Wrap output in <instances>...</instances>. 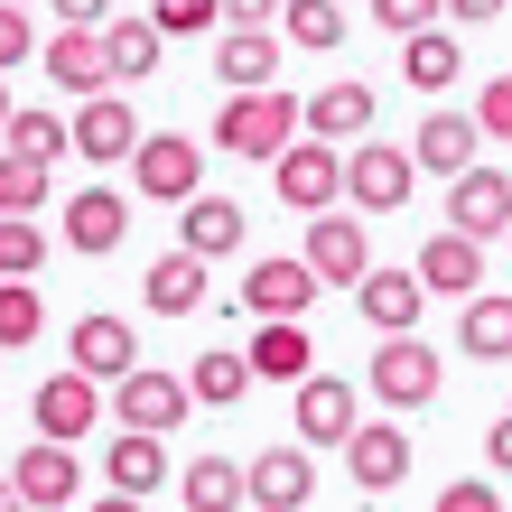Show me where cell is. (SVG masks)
I'll return each instance as SVG.
<instances>
[{
  "label": "cell",
  "instance_id": "6da1fadb",
  "mask_svg": "<svg viewBox=\"0 0 512 512\" xmlns=\"http://www.w3.org/2000/svg\"><path fill=\"white\" fill-rule=\"evenodd\" d=\"M298 140V94H280V84H252V94H233L215 112V149L224 159H280V149Z\"/></svg>",
  "mask_w": 512,
  "mask_h": 512
},
{
  "label": "cell",
  "instance_id": "7a4b0ae2",
  "mask_svg": "<svg viewBox=\"0 0 512 512\" xmlns=\"http://www.w3.org/2000/svg\"><path fill=\"white\" fill-rule=\"evenodd\" d=\"M438 382H447L438 345H419V336H382V345H373V401H382V410H401V419L429 410Z\"/></svg>",
  "mask_w": 512,
  "mask_h": 512
},
{
  "label": "cell",
  "instance_id": "3957f363",
  "mask_svg": "<svg viewBox=\"0 0 512 512\" xmlns=\"http://www.w3.org/2000/svg\"><path fill=\"white\" fill-rule=\"evenodd\" d=\"M131 187H140L149 205H187V196L205 187V149H196L187 131H140V149H131Z\"/></svg>",
  "mask_w": 512,
  "mask_h": 512
},
{
  "label": "cell",
  "instance_id": "277c9868",
  "mask_svg": "<svg viewBox=\"0 0 512 512\" xmlns=\"http://www.w3.org/2000/svg\"><path fill=\"white\" fill-rule=\"evenodd\" d=\"M298 261L317 270V289H354L373 270V233H364V215H308V243H298Z\"/></svg>",
  "mask_w": 512,
  "mask_h": 512
},
{
  "label": "cell",
  "instance_id": "5b68a950",
  "mask_svg": "<svg viewBox=\"0 0 512 512\" xmlns=\"http://www.w3.org/2000/svg\"><path fill=\"white\" fill-rule=\"evenodd\" d=\"M270 187H280V205H298V215H326V205L345 196V159H336L326 140L298 131L280 159H270Z\"/></svg>",
  "mask_w": 512,
  "mask_h": 512
},
{
  "label": "cell",
  "instance_id": "8992f818",
  "mask_svg": "<svg viewBox=\"0 0 512 512\" xmlns=\"http://www.w3.org/2000/svg\"><path fill=\"white\" fill-rule=\"evenodd\" d=\"M447 233L503 243V233H512V177L503 168H457V177H447Z\"/></svg>",
  "mask_w": 512,
  "mask_h": 512
},
{
  "label": "cell",
  "instance_id": "52a82bcc",
  "mask_svg": "<svg viewBox=\"0 0 512 512\" xmlns=\"http://www.w3.org/2000/svg\"><path fill=\"white\" fill-rule=\"evenodd\" d=\"M410 149H391V140H354L345 149V196H354V215H391V205H410Z\"/></svg>",
  "mask_w": 512,
  "mask_h": 512
},
{
  "label": "cell",
  "instance_id": "ba28073f",
  "mask_svg": "<svg viewBox=\"0 0 512 512\" xmlns=\"http://www.w3.org/2000/svg\"><path fill=\"white\" fill-rule=\"evenodd\" d=\"M103 419H122V429L168 438L177 419H187V373H149V364H131L122 382H112V410H103Z\"/></svg>",
  "mask_w": 512,
  "mask_h": 512
},
{
  "label": "cell",
  "instance_id": "9c48e42d",
  "mask_svg": "<svg viewBox=\"0 0 512 512\" xmlns=\"http://www.w3.org/2000/svg\"><path fill=\"white\" fill-rule=\"evenodd\" d=\"M289 391H298V447H345L354 438L364 391H354L345 373H308V382H289Z\"/></svg>",
  "mask_w": 512,
  "mask_h": 512
},
{
  "label": "cell",
  "instance_id": "30bf717a",
  "mask_svg": "<svg viewBox=\"0 0 512 512\" xmlns=\"http://www.w3.org/2000/svg\"><path fill=\"white\" fill-rule=\"evenodd\" d=\"M345 475H354V494H391L410 475V429H401V419H354Z\"/></svg>",
  "mask_w": 512,
  "mask_h": 512
},
{
  "label": "cell",
  "instance_id": "8fae6325",
  "mask_svg": "<svg viewBox=\"0 0 512 512\" xmlns=\"http://www.w3.org/2000/svg\"><path fill=\"white\" fill-rule=\"evenodd\" d=\"M94 429H103V382H84L75 364L47 373V382H38V438L75 447V438H94Z\"/></svg>",
  "mask_w": 512,
  "mask_h": 512
},
{
  "label": "cell",
  "instance_id": "7c38bea8",
  "mask_svg": "<svg viewBox=\"0 0 512 512\" xmlns=\"http://www.w3.org/2000/svg\"><path fill=\"white\" fill-rule=\"evenodd\" d=\"M308 494H317L308 447H261V457L243 466V503L252 512H308Z\"/></svg>",
  "mask_w": 512,
  "mask_h": 512
},
{
  "label": "cell",
  "instance_id": "4fadbf2b",
  "mask_svg": "<svg viewBox=\"0 0 512 512\" xmlns=\"http://www.w3.org/2000/svg\"><path fill=\"white\" fill-rule=\"evenodd\" d=\"M10 485L28 494V512H66V503L84 494V466H75V447L28 438V447H19V466H10Z\"/></svg>",
  "mask_w": 512,
  "mask_h": 512
},
{
  "label": "cell",
  "instance_id": "5bb4252c",
  "mask_svg": "<svg viewBox=\"0 0 512 512\" xmlns=\"http://www.w3.org/2000/svg\"><path fill=\"white\" fill-rule=\"evenodd\" d=\"M354 298H364V326L373 336H419V308H429V289H419V270H364L354 280Z\"/></svg>",
  "mask_w": 512,
  "mask_h": 512
},
{
  "label": "cell",
  "instance_id": "9a60e30c",
  "mask_svg": "<svg viewBox=\"0 0 512 512\" xmlns=\"http://www.w3.org/2000/svg\"><path fill=\"white\" fill-rule=\"evenodd\" d=\"M66 131H75V149H84L94 168H112V159H131V149H140V112L103 84V94H84V112H75Z\"/></svg>",
  "mask_w": 512,
  "mask_h": 512
},
{
  "label": "cell",
  "instance_id": "2e32d148",
  "mask_svg": "<svg viewBox=\"0 0 512 512\" xmlns=\"http://www.w3.org/2000/svg\"><path fill=\"white\" fill-rule=\"evenodd\" d=\"M298 131H308V140H326V149H354V140H364L373 131V84H326V94H308V103H298Z\"/></svg>",
  "mask_w": 512,
  "mask_h": 512
},
{
  "label": "cell",
  "instance_id": "e0dca14e",
  "mask_svg": "<svg viewBox=\"0 0 512 512\" xmlns=\"http://www.w3.org/2000/svg\"><path fill=\"white\" fill-rule=\"evenodd\" d=\"M410 270H419L429 298H475V289H485V243H466V233H429Z\"/></svg>",
  "mask_w": 512,
  "mask_h": 512
},
{
  "label": "cell",
  "instance_id": "ac0fdd59",
  "mask_svg": "<svg viewBox=\"0 0 512 512\" xmlns=\"http://www.w3.org/2000/svg\"><path fill=\"white\" fill-rule=\"evenodd\" d=\"M243 308H252V317H308V308H317V270L261 252V261L243 270Z\"/></svg>",
  "mask_w": 512,
  "mask_h": 512
},
{
  "label": "cell",
  "instance_id": "d6986e66",
  "mask_svg": "<svg viewBox=\"0 0 512 512\" xmlns=\"http://www.w3.org/2000/svg\"><path fill=\"white\" fill-rule=\"evenodd\" d=\"M66 354H75V373H84V382H122V373L140 364V336H131L122 317H103V308H94V317H75Z\"/></svg>",
  "mask_w": 512,
  "mask_h": 512
},
{
  "label": "cell",
  "instance_id": "ffe728a7",
  "mask_svg": "<svg viewBox=\"0 0 512 512\" xmlns=\"http://www.w3.org/2000/svg\"><path fill=\"white\" fill-rule=\"evenodd\" d=\"M243 364L261 382H308L317 373V336H308V317H261V336L243 345Z\"/></svg>",
  "mask_w": 512,
  "mask_h": 512
},
{
  "label": "cell",
  "instance_id": "44dd1931",
  "mask_svg": "<svg viewBox=\"0 0 512 512\" xmlns=\"http://www.w3.org/2000/svg\"><path fill=\"white\" fill-rule=\"evenodd\" d=\"M475 149H485L475 112H429V122L410 131V168L419 177H457V168H475Z\"/></svg>",
  "mask_w": 512,
  "mask_h": 512
},
{
  "label": "cell",
  "instance_id": "7402d4cb",
  "mask_svg": "<svg viewBox=\"0 0 512 512\" xmlns=\"http://www.w3.org/2000/svg\"><path fill=\"white\" fill-rule=\"evenodd\" d=\"M177 243H187L196 261H233V252H243V205L196 187L187 205H177Z\"/></svg>",
  "mask_w": 512,
  "mask_h": 512
},
{
  "label": "cell",
  "instance_id": "603a6c76",
  "mask_svg": "<svg viewBox=\"0 0 512 512\" xmlns=\"http://www.w3.org/2000/svg\"><path fill=\"white\" fill-rule=\"evenodd\" d=\"M47 84H66V94H103L112 84V56H103V28H56V38L38 47Z\"/></svg>",
  "mask_w": 512,
  "mask_h": 512
},
{
  "label": "cell",
  "instance_id": "cb8c5ba5",
  "mask_svg": "<svg viewBox=\"0 0 512 512\" xmlns=\"http://www.w3.org/2000/svg\"><path fill=\"white\" fill-rule=\"evenodd\" d=\"M103 485H112V494H159V485H168V438L112 429V447H103Z\"/></svg>",
  "mask_w": 512,
  "mask_h": 512
},
{
  "label": "cell",
  "instance_id": "d4e9b609",
  "mask_svg": "<svg viewBox=\"0 0 512 512\" xmlns=\"http://www.w3.org/2000/svg\"><path fill=\"white\" fill-rule=\"evenodd\" d=\"M122 233H131V196H112V187H84V196H66V243L75 252H122Z\"/></svg>",
  "mask_w": 512,
  "mask_h": 512
},
{
  "label": "cell",
  "instance_id": "484cf974",
  "mask_svg": "<svg viewBox=\"0 0 512 512\" xmlns=\"http://www.w3.org/2000/svg\"><path fill=\"white\" fill-rule=\"evenodd\" d=\"M401 75H410V94H447V84L466 75L457 28H410V38H401Z\"/></svg>",
  "mask_w": 512,
  "mask_h": 512
},
{
  "label": "cell",
  "instance_id": "4316f807",
  "mask_svg": "<svg viewBox=\"0 0 512 512\" xmlns=\"http://www.w3.org/2000/svg\"><path fill=\"white\" fill-rule=\"evenodd\" d=\"M280 38L270 28H224V47H215V75L233 84V94H252V84H280Z\"/></svg>",
  "mask_w": 512,
  "mask_h": 512
},
{
  "label": "cell",
  "instance_id": "83f0119b",
  "mask_svg": "<svg viewBox=\"0 0 512 512\" xmlns=\"http://www.w3.org/2000/svg\"><path fill=\"white\" fill-rule=\"evenodd\" d=\"M140 298H149L159 317H196V308H205V261H196L187 243L159 252V261H149V280H140Z\"/></svg>",
  "mask_w": 512,
  "mask_h": 512
},
{
  "label": "cell",
  "instance_id": "f1b7e54d",
  "mask_svg": "<svg viewBox=\"0 0 512 512\" xmlns=\"http://www.w3.org/2000/svg\"><path fill=\"white\" fill-rule=\"evenodd\" d=\"M457 345L475 354V364H512V298H503V289H475V298H466Z\"/></svg>",
  "mask_w": 512,
  "mask_h": 512
},
{
  "label": "cell",
  "instance_id": "f546056e",
  "mask_svg": "<svg viewBox=\"0 0 512 512\" xmlns=\"http://www.w3.org/2000/svg\"><path fill=\"white\" fill-rule=\"evenodd\" d=\"M252 391V364H243V345H205L196 364H187V401H205V410H233Z\"/></svg>",
  "mask_w": 512,
  "mask_h": 512
},
{
  "label": "cell",
  "instance_id": "4dcf8cb0",
  "mask_svg": "<svg viewBox=\"0 0 512 512\" xmlns=\"http://www.w3.org/2000/svg\"><path fill=\"white\" fill-rule=\"evenodd\" d=\"M159 28H149V19H112L103 28V56H112V84H140V75H159Z\"/></svg>",
  "mask_w": 512,
  "mask_h": 512
},
{
  "label": "cell",
  "instance_id": "1f68e13d",
  "mask_svg": "<svg viewBox=\"0 0 512 512\" xmlns=\"http://www.w3.org/2000/svg\"><path fill=\"white\" fill-rule=\"evenodd\" d=\"M0 140H10V159H38V168H56L75 149V131L56 122V112H19V103H10V122H0Z\"/></svg>",
  "mask_w": 512,
  "mask_h": 512
},
{
  "label": "cell",
  "instance_id": "d6a6232c",
  "mask_svg": "<svg viewBox=\"0 0 512 512\" xmlns=\"http://www.w3.org/2000/svg\"><path fill=\"white\" fill-rule=\"evenodd\" d=\"M177 494H187V512H233V503H243V466H233V457H187Z\"/></svg>",
  "mask_w": 512,
  "mask_h": 512
},
{
  "label": "cell",
  "instance_id": "836d02e7",
  "mask_svg": "<svg viewBox=\"0 0 512 512\" xmlns=\"http://www.w3.org/2000/svg\"><path fill=\"white\" fill-rule=\"evenodd\" d=\"M47 270V224L38 215H0V280H38Z\"/></svg>",
  "mask_w": 512,
  "mask_h": 512
},
{
  "label": "cell",
  "instance_id": "e575fe53",
  "mask_svg": "<svg viewBox=\"0 0 512 512\" xmlns=\"http://www.w3.org/2000/svg\"><path fill=\"white\" fill-rule=\"evenodd\" d=\"M47 336V298L38 280H0V345H38Z\"/></svg>",
  "mask_w": 512,
  "mask_h": 512
},
{
  "label": "cell",
  "instance_id": "d590c367",
  "mask_svg": "<svg viewBox=\"0 0 512 512\" xmlns=\"http://www.w3.org/2000/svg\"><path fill=\"white\" fill-rule=\"evenodd\" d=\"M280 28H289V47H345V0H289Z\"/></svg>",
  "mask_w": 512,
  "mask_h": 512
},
{
  "label": "cell",
  "instance_id": "8d00e7d4",
  "mask_svg": "<svg viewBox=\"0 0 512 512\" xmlns=\"http://www.w3.org/2000/svg\"><path fill=\"white\" fill-rule=\"evenodd\" d=\"M38 205H47V168L0 149V215H38Z\"/></svg>",
  "mask_w": 512,
  "mask_h": 512
},
{
  "label": "cell",
  "instance_id": "74e56055",
  "mask_svg": "<svg viewBox=\"0 0 512 512\" xmlns=\"http://www.w3.org/2000/svg\"><path fill=\"white\" fill-rule=\"evenodd\" d=\"M149 28L159 38H205V28H224V0H149Z\"/></svg>",
  "mask_w": 512,
  "mask_h": 512
},
{
  "label": "cell",
  "instance_id": "f35d334b",
  "mask_svg": "<svg viewBox=\"0 0 512 512\" xmlns=\"http://www.w3.org/2000/svg\"><path fill=\"white\" fill-rule=\"evenodd\" d=\"M373 19L391 28V38H410V28H438L447 19V0H373Z\"/></svg>",
  "mask_w": 512,
  "mask_h": 512
},
{
  "label": "cell",
  "instance_id": "ab89813d",
  "mask_svg": "<svg viewBox=\"0 0 512 512\" xmlns=\"http://www.w3.org/2000/svg\"><path fill=\"white\" fill-rule=\"evenodd\" d=\"M28 56H38V28H28V10H10V0H0V75L28 66Z\"/></svg>",
  "mask_w": 512,
  "mask_h": 512
},
{
  "label": "cell",
  "instance_id": "60d3db41",
  "mask_svg": "<svg viewBox=\"0 0 512 512\" xmlns=\"http://www.w3.org/2000/svg\"><path fill=\"white\" fill-rule=\"evenodd\" d=\"M475 131H485V140H512V75L485 84V103H475Z\"/></svg>",
  "mask_w": 512,
  "mask_h": 512
},
{
  "label": "cell",
  "instance_id": "b9f144b4",
  "mask_svg": "<svg viewBox=\"0 0 512 512\" xmlns=\"http://www.w3.org/2000/svg\"><path fill=\"white\" fill-rule=\"evenodd\" d=\"M438 512H503V494H494V485H475V475H466V485H447V494H438Z\"/></svg>",
  "mask_w": 512,
  "mask_h": 512
},
{
  "label": "cell",
  "instance_id": "7bdbcfd3",
  "mask_svg": "<svg viewBox=\"0 0 512 512\" xmlns=\"http://www.w3.org/2000/svg\"><path fill=\"white\" fill-rule=\"evenodd\" d=\"M289 0H224V28H280Z\"/></svg>",
  "mask_w": 512,
  "mask_h": 512
},
{
  "label": "cell",
  "instance_id": "ee69618b",
  "mask_svg": "<svg viewBox=\"0 0 512 512\" xmlns=\"http://www.w3.org/2000/svg\"><path fill=\"white\" fill-rule=\"evenodd\" d=\"M47 10H56V28H103L112 0H47Z\"/></svg>",
  "mask_w": 512,
  "mask_h": 512
},
{
  "label": "cell",
  "instance_id": "f6af8a7d",
  "mask_svg": "<svg viewBox=\"0 0 512 512\" xmlns=\"http://www.w3.org/2000/svg\"><path fill=\"white\" fill-rule=\"evenodd\" d=\"M512 10V0H447V19H457V28H485V19H503Z\"/></svg>",
  "mask_w": 512,
  "mask_h": 512
},
{
  "label": "cell",
  "instance_id": "bcb514c9",
  "mask_svg": "<svg viewBox=\"0 0 512 512\" xmlns=\"http://www.w3.org/2000/svg\"><path fill=\"white\" fill-rule=\"evenodd\" d=\"M485 466L512 475V419H494V429H485Z\"/></svg>",
  "mask_w": 512,
  "mask_h": 512
},
{
  "label": "cell",
  "instance_id": "7dc6e473",
  "mask_svg": "<svg viewBox=\"0 0 512 512\" xmlns=\"http://www.w3.org/2000/svg\"><path fill=\"white\" fill-rule=\"evenodd\" d=\"M84 512H149V503H140V494H112V485H103L94 503H84Z\"/></svg>",
  "mask_w": 512,
  "mask_h": 512
},
{
  "label": "cell",
  "instance_id": "c3c4849f",
  "mask_svg": "<svg viewBox=\"0 0 512 512\" xmlns=\"http://www.w3.org/2000/svg\"><path fill=\"white\" fill-rule=\"evenodd\" d=\"M0 512H28V494H19V485H10V475H0Z\"/></svg>",
  "mask_w": 512,
  "mask_h": 512
},
{
  "label": "cell",
  "instance_id": "681fc988",
  "mask_svg": "<svg viewBox=\"0 0 512 512\" xmlns=\"http://www.w3.org/2000/svg\"><path fill=\"white\" fill-rule=\"evenodd\" d=\"M0 122H10V84H0Z\"/></svg>",
  "mask_w": 512,
  "mask_h": 512
},
{
  "label": "cell",
  "instance_id": "f907efd6",
  "mask_svg": "<svg viewBox=\"0 0 512 512\" xmlns=\"http://www.w3.org/2000/svg\"><path fill=\"white\" fill-rule=\"evenodd\" d=\"M10 10H28V0H10Z\"/></svg>",
  "mask_w": 512,
  "mask_h": 512
},
{
  "label": "cell",
  "instance_id": "816d5d0a",
  "mask_svg": "<svg viewBox=\"0 0 512 512\" xmlns=\"http://www.w3.org/2000/svg\"><path fill=\"white\" fill-rule=\"evenodd\" d=\"M503 243H512V233H503Z\"/></svg>",
  "mask_w": 512,
  "mask_h": 512
}]
</instances>
